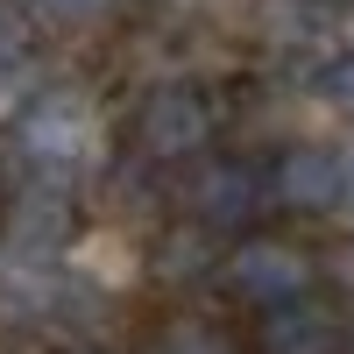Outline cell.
Wrapping results in <instances>:
<instances>
[{"instance_id":"5bb4252c","label":"cell","mask_w":354,"mask_h":354,"mask_svg":"<svg viewBox=\"0 0 354 354\" xmlns=\"http://www.w3.org/2000/svg\"><path fill=\"white\" fill-rule=\"evenodd\" d=\"M57 354H121V347H100V340H78V347H57Z\"/></svg>"},{"instance_id":"8fae6325","label":"cell","mask_w":354,"mask_h":354,"mask_svg":"<svg viewBox=\"0 0 354 354\" xmlns=\"http://www.w3.org/2000/svg\"><path fill=\"white\" fill-rule=\"evenodd\" d=\"M36 21H50V28H93V21H106L113 15V0H21Z\"/></svg>"},{"instance_id":"9c48e42d","label":"cell","mask_w":354,"mask_h":354,"mask_svg":"<svg viewBox=\"0 0 354 354\" xmlns=\"http://www.w3.org/2000/svg\"><path fill=\"white\" fill-rule=\"evenodd\" d=\"M142 354H241V340L205 312H170V319H156V333H149Z\"/></svg>"},{"instance_id":"9a60e30c","label":"cell","mask_w":354,"mask_h":354,"mask_svg":"<svg viewBox=\"0 0 354 354\" xmlns=\"http://www.w3.org/2000/svg\"><path fill=\"white\" fill-rule=\"evenodd\" d=\"M347 205H354V149H347Z\"/></svg>"},{"instance_id":"3957f363","label":"cell","mask_w":354,"mask_h":354,"mask_svg":"<svg viewBox=\"0 0 354 354\" xmlns=\"http://www.w3.org/2000/svg\"><path fill=\"white\" fill-rule=\"evenodd\" d=\"M270 205V170L248 156H198L185 170V220L234 241V234H255V213Z\"/></svg>"},{"instance_id":"277c9868","label":"cell","mask_w":354,"mask_h":354,"mask_svg":"<svg viewBox=\"0 0 354 354\" xmlns=\"http://www.w3.org/2000/svg\"><path fill=\"white\" fill-rule=\"evenodd\" d=\"M78 234V192H71V177H28V192L15 198V213L8 227H0V255H15V262H50L64 255V241Z\"/></svg>"},{"instance_id":"52a82bcc","label":"cell","mask_w":354,"mask_h":354,"mask_svg":"<svg viewBox=\"0 0 354 354\" xmlns=\"http://www.w3.org/2000/svg\"><path fill=\"white\" fill-rule=\"evenodd\" d=\"M255 354H347V312L312 290L298 305H277L255 319Z\"/></svg>"},{"instance_id":"2e32d148","label":"cell","mask_w":354,"mask_h":354,"mask_svg":"<svg viewBox=\"0 0 354 354\" xmlns=\"http://www.w3.org/2000/svg\"><path fill=\"white\" fill-rule=\"evenodd\" d=\"M347 354H354V319H347Z\"/></svg>"},{"instance_id":"7c38bea8","label":"cell","mask_w":354,"mask_h":354,"mask_svg":"<svg viewBox=\"0 0 354 354\" xmlns=\"http://www.w3.org/2000/svg\"><path fill=\"white\" fill-rule=\"evenodd\" d=\"M319 283H326L333 298H354V234H340V241L319 248Z\"/></svg>"},{"instance_id":"7a4b0ae2","label":"cell","mask_w":354,"mask_h":354,"mask_svg":"<svg viewBox=\"0 0 354 354\" xmlns=\"http://www.w3.org/2000/svg\"><path fill=\"white\" fill-rule=\"evenodd\" d=\"M213 283L227 290L241 312H277V305H298L319 290V255L305 241H290V234H234L220 248V270Z\"/></svg>"},{"instance_id":"5b68a950","label":"cell","mask_w":354,"mask_h":354,"mask_svg":"<svg viewBox=\"0 0 354 354\" xmlns=\"http://www.w3.org/2000/svg\"><path fill=\"white\" fill-rule=\"evenodd\" d=\"M262 170H270V205H283L298 220L347 205V149H333V142H290Z\"/></svg>"},{"instance_id":"4fadbf2b","label":"cell","mask_w":354,"mask_h":354,"mask_svg":"<svg viewBox=\"0 0 354 354\" xmlns=\"http://www.w3.org/2000/svg\"><path fill=\"white\" fill-rule=\"evenodd\" d=\"M0 354H57V347H50V340H36V333H21V340H8Z\"/></svg>"},{"instance_id":"ba28073f","label":"cell","mask_w":354,"mask_h":354,"mask_svg":"<svg viewBox=\"0 0 354 354\" xmlns=\"http://www.w3.org/2000/svg\"><path fill=\"white\" fill-rule=\"evenodd\" d=\"M220 248H227L220 234H205L192 220H170L149 241V270H156V283H198V277L220 270Z\"/></svg>"},{"instance_id":"30bf717a","label":"cell","mask_w":354,"mask_h":354,"mask_svg":"<svg viewBox=\"0 0 354 354\" xmlns=\"http://www.w3.org/2000/svg\"><path fill=\"white\" fill-rule=\"evenodd\" d=\"M312 93L326 100V106H340V113H354V43L326 50V57L312 64Z\"/></svg>"},{"instance_id":"6da1fadb","label":"cell","mask_w":354,"mask_h":354,"mask_svg":"<svg viewBox=\"0 0 354 354\" xmlns=\"http://www.w3.org/2000/svg\"><path fill=\"white\" fill-rule=\"evenodd\" d=\"M220 93L205 78H163L128 106V149L156 170H192L220 142Z\"/></svg>"},{"instance_id":"8992f818","label":"cell","mask_w":354,"mask_h":354,"mask_svg":"<svg viewBox=\"0 0 354 354\" xmlns=\"http://www.w3.org/2000/svg\"><path fill=\"white\" fill-rule=\"evenodd\" d=\"M15 135H21L28 163H36L43 177H71V163L93 149V106H85L71 85H50V93H36L21 106Z\"/></svg>"}]
</instances>
